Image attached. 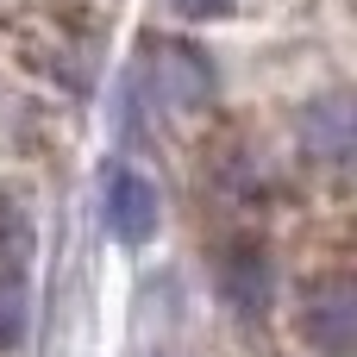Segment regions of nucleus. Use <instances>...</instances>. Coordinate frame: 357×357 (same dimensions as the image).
<instances>
[{"label": "nucleus", "mask_w": 357, "mask_h": 357, "mask_svg": "<svg viewBox=\"0 0 357 357\" xmlns=\"http://www.w3.org/2000/svg\"><path fill=\"white\" fill-rule=\"evenodd\" d=\"M307 333L326 345V357H345V339H351V295L345 289H326L307 301Z\"/></svg>", "instance_id": "nucleus-2"}, {"label": "nucleus", "mask_w": 357, "mask_h": 357, "mask_svg": "<svg viewBox=\"0 0 357 357\" xmlns=\"http://www.w3.org/2000/svg\"><path fill=\"white\" fill-rule=\"evenodd\" d=\"M232 295H238L245 307H257V301H264V264L238 257V264H232Z\"/></svg>", "instance_id": "nucleus-3"}, {"label": "nucleus", "mask_w": 357, "mask_h": 357, "mask_svg": "<svg viewBox=\"0 0 357 357\" xmlns=\"http://www.w3.org/2000/svg\"><path fill=\"white\" fill-rule=\"evenodd\" d=\"M107 226L119 245H144L157 232V188L138 169H113L107 176Z\"/></svg>", "instance_id": "nucleus-1"}, {"label": "nucleus", "mask_w": 357, "mask_h": 357, "mask_svg": "<svg viewBox=\"0 0 357 357\" xmlns=\"http://www.w3.org/2000/svg\"><path fill=\"white\" fill-rule=\"evenodd\" d=\"M176 6H182L188 19H213V13H226L232 0H176Z\"/></svg>", "instance_id": "nucleus-4"}]
</instances>
